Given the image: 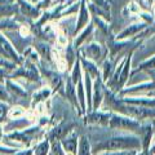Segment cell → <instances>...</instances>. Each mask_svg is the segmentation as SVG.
I'll list each match as a JSON object with an SVG mask.
<instances>
[{
  "mask_svg": "<svg viewBox=\"0 0 155 155\" xmlns=\"http://www.w3.org/2000/svg\"><path fill=\"white\" fill-rule=\"evenodd\" d=\"M141 138L134 133H116L92 143V154L116 153V151H140Z\"/></svg>",
  "mask_w": 155,
  "mask_h": 155,
  "instance_id": "cell-1",
  "label": "cell"
},
{
  "mask_svg": "<svg viewBox=\"0 0 155 155\" xmlns=\"http://www.w3.org/2000/svg\"><path fill=\"white\" fill-rule=\"evenodd\" d=\"M141 127L142 124L138 120L132 119L129 116H125L122 114L114 113L111 114L107 128L115 129V130H125L127 133H141Z\"/></svg>",
  "mask_w": 155,
  "mask_h": 155,
  "instance_id": "cell-2",
  "label": "cell"
},
{
  "mask_svg": "<svg viewBox=\"0 0 155 155\" xmlns=\"http://www.w3.org/2000/svg\"><path fill=\"white\" fill-rule=\"evenodd\" d=\"M74 127L75 124L71 122H62L58 125H56L54 128L49 129V132L45 133V138L49 140L51 143L54 141H61L62 138H65L67 134L74 130Z\"/></svg>",
  "mask_w": 155,
  "mask_h": 155,
  "instance_id": "cell-3",
  "label": "cell"
},
{
  "mask_svg": "<svg viewBox=\"0 0 155 155\" xmlns=\"http://www.w3.org/2000/svg\"><path fill=\"white\" fill-rule=\"evenodd\" d=\"M110 118H111V113H104V111L96 110L85 116V123L101 125V127H109Z\"/></svg>",
  "mask_w": 155,
  "mask_h": 155,
  "instance_id": "cell-4",
  "label": "cell"
},
{
  "mask_svg": "<svg viewBox=\"0 0 155 155\" xmlns=\"http://www.w3.org/2000/svg\"><path fill=\"white\" fill-rule=\"evenodd\" d=\"M61 146L64 149L65 153H69V154H74L76 155L78 153V143H79V137L78 134L72 130L71 133H69L65 138L61 140Z\"/></svg>",
  "mask_w": 155,
  "mask_h": 155,
  "instance_id": "cell-5",
  "label": "cell"
},
{
  "mask_svg": "<svg viewBox=\"0 0 155 155\" xmlns=\"http://www.w3.org/2000/svg\"><path fill=\"white\" fill-rule=\"evenodd\" d=\"M76 155H93L92 154V143L89 141L88 136H80L79 143H78V153Z\"/></svg>",
  "mask_w": 155,
  "mask_h": 155,
  "instance_id": "cell-6",
  "label": "cell"
},
{
  "mask_svg": "<svg viewBox=\"0 0 155 155\" xmlns=\"http://www.w3.org/2000/svg\"><path fill=\"white\" fill-rule=\"evenodd\" d=\"M32 150H34L32 155H48L51 153V141L44 137L43 140H40L36 145H34Z\"/></svg>",
  "mask_w": 155,
  "mask_h": 155,
  "instance_id": "cell-7",
  "label": "cell"
},
{
  "mask_svg": "<svg viewBox=\"0 0 155 155\" xmlns=\"http://www.w3.org/2000/svg\"><path fill=\"white\" fill-rule=\"evenodd\" d=\"M26 115V110L21 107V106H13L12 109H9V111L7 113V116L9 119H19V118H23Z\"/></svg>",
  "mask_w": 155,
  "mask_h": 155,
  "instance_id": "cell-8",
  "label": "cell"
},
{
  "mask_svg": "<svg viewBox=\"0 0 155 155\" xmlns=\"http://www.w3.org/2000/svg\"><path fill=\"white\" fill-rule=\"evenodd\" d=\"M49 94H51V91L49 89H41V91H39V92H36L35 94H34V105L35 104H40L41 101H44V100H47L48 97H49Z\"/></svg>",
  "mask_w": 155,
  "mask_h": 155,
  "instance_id": "cell-9",
  "label": "cell"
},
{
  "mask_svg": "<svg viewBox=\"0 0 155 155\" xmlns=\"http://www.w3.org/2000/svg\"><path fill=\"white\" fill-rule=\"evenodd\" d=\"M18 150H21V149L11 147V146H4L3 143H0V155H12L14 153H17Z\"/></svg>",
  "mask_w": 155,
  "mask_h": 155,
  "instance_id": "cell-10",
  "label": "cell"
},
{
  "mask_svg": "<svg viewBox=\"0 0 155 155\" xmlns=\"http://www.w3.org/2000/svg\"><path fill=\"white\" fill-rule=\"evenodd\" d=\"M0 101L2 102H11V97H9L7 89L0 85Z\"/></svg>",
  "mask_w": 155,
  "mask_h": 155,
  "instance_id": "cell-11",
  "label": "cell"
},
{
  "mask_svg": "<svg viewBox=\"0 0 155 155\" xmlns=\"http://www.w3.org/2000/svg\"><path fill=\"white\" fill-rule=\"evenodd\" d=\"M137 151H116V153H100L97 155H134Z\"/></svg>",
  "mask_w": 155,
  "mask_h": 155,
  "instance_id": "cell-12",
  "label": "cell"
},
{
  "mask_svg": "<svg viewBox=\"0 0 155 155\" xmlns=\"http://www.w3.org/2000/svg\"><path fill=\"white\" fill-rule=\"evenodd\" d=\"M32 154H34L32 147H25V149L18 150L17 153H14V154H12V155H32Z\"/></svg>",
  "mask_w": 155,
  "mask_h": 155,
  "instance_id": "cell-13",
  "label": "cell"
},
{
  "mask_svg": "<svg viewBox=\"0 0 155 155\" xmlns=\"http://www.w3.org/2000/svg\"><path fill=\"white\" fill-rule=\"evenodd\" d=\"M134 155H151V154L147 153V151H142V150H140V151H137Z\"/></svg>",
  "mask_w": 155,
  "mask_h": 155,
  "instance_id": "cell-14",
  "label": "cell"
},
{
  "mask_svg": "<svg viewBox=\"0 0 155 155\" xmlns=\"http://www.w3.org/2000/svg\"><path fill=\"white\" fill-rule=\"evenodd\" d=\"M48 155H54V154H53V153H52V151H51V153H49V154H48Z\"/></svg>",
  "mask_w": 155,
  "mask_h": 155,
  "instance_id": "cell-15",
  "label": "cell"
},
{
  "mask_svg": "<svg viewBox=\"0 0 155 155\" xmlns=\"http://www.w3.org/2000/svg\"><path fill=\"white\" fill-rule=\"evenodd\" d=\"M153 155H155V153H154V154H153Z\"/></svg>",
  "mask_w": 155,
  "mask_h": 155,
  "instance_id": "cell-16",
  "label": "cell"
}]
</instances>
